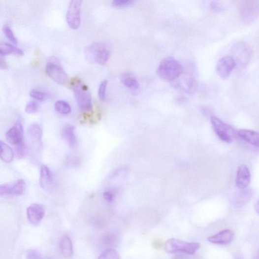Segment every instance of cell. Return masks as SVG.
<instances>
[{
	"label": "cell",
	"mask_w": 259,
	"mask_h": 259,
	"mask_svg": "<svg viewBox=\"0 0 259 259\" xmlns=\"http://www.w3.org/2000/svg\"><path fill=\"white\" fill-rule=\"evenodd\" d=\"M39 53H40V51L38 49H36L34 51V54H35V55H38L39 54Z\"/></svg>",
	"instance_id": "obj_34"
},
{
	"label": "cell",
	"mask_w": 259,
	"mask_h": 259,
	"mask_svg": "<svg viewBox=\"0 0 259 259\" xmlns=\"http://www.w3.org/2000/svg\"><path fill=\"white\" fill-rule=\"evenodd\" d=\"M199 248L200 245L197 243L185 242L176 238L169 239L165 245V251L169 253L182 252L193 255L196 253Z\"/></svg>",
	"instance_id": "obj_4"
},
{
	"label": "cell",
	"mask_w": 259,
	"mask_h": 259,
	"mask_svg": "<svg viewBox=\"0 0 259 259\" xmlns=\"http://www.w3.org/2000/svg\"><path fill=\"white\" fill-rule=\"evenodd\" d=\"M211 123L215 133L220 140L227 143L232 142L235 131L232 127L216 117H211Z\"/></svg>",
	"instance_id": "obj_7"
},
{
	"label": "cell",
	"mask_w": 259,
	"mask_h": 259,
	"mask_svg": "<svg viewBox=\"0 0 259 259\" xmlns=\"http://www.w3.org/2000/svg\"><path fill=\"white\" fill-rule=\"evenodd\" d=\"M115 196V194L112 191H107L103 194V197L107 201L109 202L114 201Z\"/></svg>",
	"instance_id": "obj_30"
},
{
	"label": "cell",
	"mask_w": 259,
	"mask_h": 259,
	"mask_svg": "<svg viewBox=\"0 0 259 259\" xmlns=\"http://www.w3.org/2000/svg\"><path fill=\"white\" fill-rule=\"evenodd\" d=\"M14 158V152L11 148L7 144L0 140V159L4 162H11Z\"/></svg>",
	"instance_id": "obj_20"
},
{
	"label": "cell",
	"mask_w": 259,
	"mask_h": 259,
	"mask_svg": "<svg viewBox=\"0 0 259 259\" xmlns=\"http://www.w3.org/2000/svg\"><path fill=\"white\" fill-rule=\"evenodd\" d=\"M28 134L33 139L41 140L43 135L42 129L38 124H32L28 129Z\"/></svg>",
	"instance_id": "obj_22"
},
{
	"label": "cell",
	"mask_w": 259,
	"mask_h": 259,
	"mask_svg": "<svg viewBox=\"0 0 259 259\" xmlns=\"http://www.w3.org/2000/svg\"><path fill=\"white\" fill-rule=\"evenodd\" d=\"M83 0H70L66 20L69 27L78 29L81 24V9Z\"/></svg>",
	"instance_id": "obj_8"
},
{
	"label": "cell",
	"mask_w": 259,
	"mask_h": 259,
	"mask_svg": "<svg viewBox=\"0 0 259 259\" xmlns=\"http://www.w3.org/2000/svg\"><path fill=\"white\" fill-rule=\"evenodd\" d=\"M8 67V66L5 59V56L0 53V70H5Z\"/></svg>",
	"instance_id": "obj_32"
},
{
	"label": "cell",
	"mask_w": 259,
	"mask_h": 259,
	"mask_svg": "<svg viewBox=\"0 0 259 259\" xmlns=\"http://www.w3.org/2000/svg\"><path fill=\"white\" fill-rule=\"evenodd\" d=\"M251 173L247 166L242 165L239 166L236 178V184L239 189L247 188L251 181Z\"/></svg>",
	"instance_id": "obj_13"
},
{
	"label": "cell",
	"mask_w": 259,
	"mask_h": 259,
	"mask_svg": "<svg viewBox=\"0 0 259 259\" xmlns=\"http://www.w3.org/2000/svg\"><path fill=\"white\" fill-rule=\"evenodd\" d=\"M85 54L90 63L104 65L110 57L111 48L107 43L97 42L88 46Z\"/></svg>",
	"instance_id": "obj_2"
},
{
	"label": "cell",
	"mask_w": 259,
	"mask_h": 259,
	"mask_svg": "<svg viewBox=\"0 0 259 259\" xmlns=\"http://www.w3.org/2000/svg\"><path fill=\"white\" fill-rule=\"evenodd\" d=\"M39 105L34 100L30 101L27 105L25 109L26 112L29 114H34L39 112Z\"/></svg>",
	"instance_id": "obj_26"
},
{
	"label": "cell",
	"mask_w": 259,
	"mask_h": 259,
	"mask_svg": "<svg viewBox=\"0 0 259 259\" xmlns=\"http://www.w3.org/2000/svg\"><path fill=\"white\" fill-rule=\"evenodd\" d=\"M242 14L246 22L256 19L258 14V0H242Z\"/></svg>",
	"instance_id": "obj_11"
},
{
	"label": "cell",
	"mask_w": 259,
	"mask_h": 259,
	"mask_svg": "<svg viewBox=\"0 0 259 259\" xmlns=\"http://www.w3.org/2000/svg\"><path fill=\"white\" fill-rule=\"evenodd\" d=\"M26 183L20 179L13 183L0 184V197H6L22 195L25 191Z\"/></svg>",
	"instance_id": "obj_9"
},
{
	"label": "cell",
	"mask_w": 259,
	"mask_h": 259,
	"mask_svg": "<svg viewBox=\"0 0 259 259\" xmlns=\"http://www.w3.org/2000/svg\"><path fill=\"white\" fill-rule=\"evenodd\" d=\"M63 136L72 149L77 147L78 140L75 133V128L72 126L65 127L63 129Z\"/></svg>",
	"instance_id": "obj_17"
},
{
	"label": "cell",
	"mask_w": 259,
	"mask_h": 259,
	"mask_svg": "<svg viewBox=\"0 0 259 259\" xmlns=\"http://www.w3.org/2000/svg\"><path fill=\"white\" fill-rule=\"evenodd\" d=\"M27 258L29 259H39L41 258V254L38 251L32 250L28 252Z\"/></svg>",
	"instance_id": "obj_31"
},
{
	"label": "cell",
	"mask_w": 259,
	"mask_h": 259,
	"mask_svg": "<svg viewBox=\"0 0 259 259\" xmlns=\"http://www.w3.org/2000/svg\"><path fill=\"white\" fill-rule=\"evenodd\" d=\"M7 140L13 145L17 157L23 158L26 153V146L24 140V128L21 121H17L6 134Z\"/></svg>",
	"instance_id": "obj_3"
},
{
	"label": "cell",
	"mask_w": 259,
	"mask_h": 259,
	"mask_svg": "<svg viewBox=\"0 0 259 259\" xmlns=\"http://www.w3.org/2000/svg\"><path fill=\"white\" fill-rule=\"evenodd\" d=\"M46 72L51 79L58 84L63 85L67 81L66 74L56 58L52 57L48 60Z\"/></svg>",
	"instance_id": "obj_6"
},
{
	"label": "cell",
	"mask_w": 259,
	"mask_h": 259,
	"mask_svg": "<svg viewBox=\"0 0 259 259\" xmlns=\"http://www.w3.org/2000/svg\"><path fill=\"white\" fill-rule=\"evenodd\" d=\"M55 109L62 115H68L71 113V107L69 104L63 100H60L55 104Z\"/></svg>",
	"instance_id": "obj_23"
},
{
	"label": "cell",
	"mask_w": 259,
	"mask_h": 259,
	"mask_svg": "<svg viewBox=\"0 0 259 259\" xmlns=\"http://www.w3.org/2000/svg\"><path fill=\"white\" fill-rule=\"evenodd\" d=\"M132 0H114L113 4L117 7H124L131 2Z\"/></svg>",
	"instance_id": "obj_29"
},
{
	"label": "cell",
	"mask_w": 259,
	"mask_h": 259,
	"mask_svg": "<svg viewBox=\"0 0 259 259\" xmlns=\"http://www.w3.org/2000/svg\"><path fill=\"white\" fill-rule=\"evenodd\" d=\"M40 186L45 190H50L53 186V176L47 165H42L40 171Z\"/></svg>",
	"instance_id": "obj_15"
},
{
	"label": "cell",
	"mask_w": 259,
	"mask_h": 259,
	"mask_svg": "<svg viewBox=\"0 0 259 259\" xmlns=\"http://www.w3.org/2000/svg\"><path fill=\"white\" fill-rule=\"evenodd\" d=\"M119 258L117 252L113 249L105 250L98 257L100 259H117Z\"/></svg>",
	"instance_id": "obj_24"
},
{
	"label": "cell",
	"mask_w": 259,
	"mask_h": 259,
	"mask_svg": "<svg viewBox=\"0 0 259 259\" xmlns=\"http://www.w3.org/2000/svg\"><path fill=\"white\" fill-rule=\"evenodd\" d=\"M30 95L32 98L40 101H44L48 98V95L45 92L36 90H32Z\"/></svg>",
	"instance_id": "obj_25"
},
{
	"label": "cell",
	"mask_w": 259,
	"mask_h": 259,
	"mask_svg": "<svg viewBox=\"0 0 259 259\" xmlns=\"http://www.w3.org/2000/svg\"><path fill=\"white\" fill-rule=\"evenodd\" d=\"M238 136L246 142L255 146H259L258 133L250 130L242 129L237 132Z\"/></svg>",
	"instance_id": "obj_16"
},
{
	"label": "cell",
	"mask_w": 259,
	"mask_h": 259,
	"mask_svg": "<svg viewBox=\"0 0 259 259\" xmlns=\"http://www.w3.org/2000/svg\"><path fill=\"white\" fill-rule=\"evenodd\" d=\"M107 85V82L104 80L100 84L98 89V97L99 99L103 101L106 97V90Z\"/></svg>",
	"instance_id": "obj_28"
},
{
	"label": "cell",
	"mask_w": 259,
	"mask_h": 259,
	"mask_svg": "<svg viewBox=\"0 0 259 259\" xmlns=\"http://www.w3.org/2000/svg\"><path fill=\"white\" fill-rule=\"evenodd\" d=\"M234 232L229 229L220 232L215 235L209 237V241L212 243L226 245L230 243L234 238Z\"/></svg>",
	"instance_id": "obj_14"
},
{
	"label": "cell",
	"mask_w": 259,
	"mask_h": 259,
	"mask_svg": "<svg viewBox=\"0 0 259 259\" xmlns=\"http://www.w3.org/2000/svg\"><path fill=\"white\" fill-rule=\"evenodd\" d=\"M3 31L7 37V38L11 42L14 44H17V39L9 26L5 25L3 28Z\"/></svg>",
	"instance_id": "obj_27"
},
{
	"label": "cell",
	"mask_w": 259,
	"mask_h": 259,
	"mask_svg": "<svg viewBox=\"0 0 259 259\" xmlns=\"http://www.w3.org/2000/svg\"><path fill=\"white\" fill-rule=\"evenodd\" d=\"M40 60L38 59H36L33 60L32 62V65L35 66L40 64Z\"/></svg>",
	"instance_id": "obj_33"
},
{
	"label": "cell",
	"mask_w": 259,
	"mask_h": 259,
	"mask_svg": "<svg viewBox=\"0 0 259 259\" xmlns=\"http://www.w3.org/2000/svg\"><path fill=\"white\" fill-rule=\"evenodd\" d=\"M0 53L2 54L4 56L14 54L16 56L21 57L24 55V52L23 50L5 42L0 43Z\"/></svg>",
	"instance_id": "obj_18"
},
{
	"label": "cell",
	"mask_w": 259,
	"mask_h": 259,
	"mask_svg": "<svg viewBox=\"0 0 259 259\" xmlns=\"http://www.w3.org/2000/svg\"><path fill=\"white\" fill-rule=\"evenodd\" d=\"M182 72V65L172 57H168L163 59L160 63L157 69L158 76L161 79L170 82L179 78Z\"/></svg>",
	"instance_id": "obj_1"
},
{
	"label": "cell",
	"mask_w": 259,
	"mask_h": 259,
	"mask_svg": "<svg viewBox=\"0 0 259 259\" xmlns=\"http://www.w3.org/2000/svg\"><path fill=\"white\" fill-rule=\"evenodd\" d=\"M236 65V61L231 56H226L221 58L218 61L216 66L217 75L221 79H227L235 68Z\"/></svg>",
	"instance_id": "obj_10"
},
{
	"label": "cell",
	"mask_w": 259,
	"mask_h": 259,
	"mask_svg": "<svg viewBox=\"0 0 259 259\" xmlns=\"http://www.w3.org/2000/svg\"><path fill=\"white\" fill-rule=\"evenodd\" d=\"M72 90L80 109L86 112L91 110L92 99L87 87L80 82H77L73 84Z\"/></svg>",
	"instance_id": "obj_5"
},
{
	"label": "cell",
	"mask_w": 259,
	"mask_h": 259,
	"mask_svg": "<svg viewBox=\"0 0 259 259\" xmlns=\"http://www.w3.org/2000/svg\"><path fill=\"white\" fill-rule=\"evenodd\" d=\"M60 249L62 255L66 258H70L73 255L72 244L69 237L65 236L61 239Z\"/></svg>",
	"instance_id": "obj_19"
},
{
	"label": "cell",
	"mask_w": 259,
	"mask_h": 259,
	"mask_svg": "<svg viewBox=\"0 0 259 259\" xmlns=\"http://www.w3.org/2000/svg\"><path fill=\"white\" fill-rule=\"evenodd\" d=\"M45 214L44 207L38 203H33L27 210V217L30 223L33 225H38L41 223Z\"/></svg>",
	"instance_id": "obj_12"
},
{
	"label": "cell",
	"mask_w": 259,
	"mask_h": 259,
	"mask_svg": "<svg viewBox=\"0 0 259 259\" xmlns=\"http://www.w3.org/2000/svg\"><path fill=\"white\" fill-rule=\"evenodd\" d=\"M123 84L127 87L133 90H137L139 88V83L136 78L130 73H125L122 76Z\"/></svg>",
	"instance_id": "obj_21"
}]
</instances>
